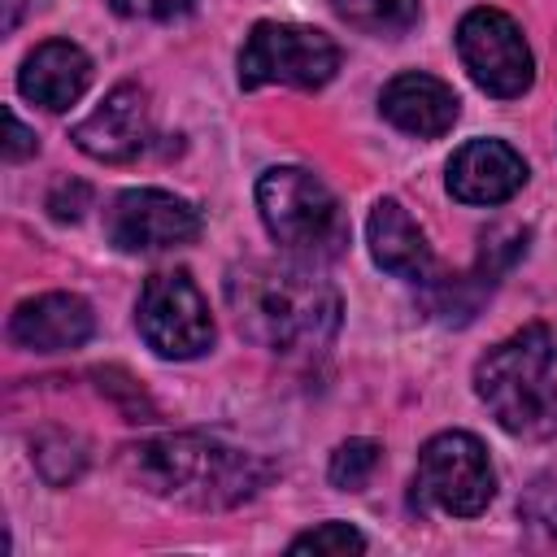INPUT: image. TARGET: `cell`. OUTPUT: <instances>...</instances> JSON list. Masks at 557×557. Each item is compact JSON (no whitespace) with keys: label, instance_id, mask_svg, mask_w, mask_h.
<instances>
[{"label":"cell","instance_id":"7c38bea8","mask_svg":"<svg viewBox=\"0 0 557 557\" xmlns=\"http://www.w3.org/2000/svg\"><path fill=\"white\" fill-rule=\"evenodd\" d=\"M527 161L505 139H470L448 161V191L461 205H505L522 191Z\"/></svg>","mask_w":557,"mask_h":557},{"label":"cell","instance_id":"3957f363","mask_svg":"<svg viewBox=\"0 0 557 557\" xmlns=\"http://www.w3.org/2000/svg\"><path fill=\"white\" fill-rule=\"evenodd\" d=\"M474 392L500 431L518 440L557 435V331L531 322L487 348L474 366Z\"/></svg>","mask_w":557,"mask_h":557},{"label":"cell","instance_id":"7a4b0ae2","mask_svg":"<svg viewBox=\"0 0 557 557\" xmlns=\"http://www.w3.org/2000/svg\"><path fill=\"white\" fill-rule=\"evenodd\" d=\"M117 466L139 492L187 509H235L252 500L270 479V466L257 453L196 431L126 444Z\"/></svg>","mask_w":557,"mask_h":557},{"label":"cell","instance_id":"9c48e42d","mask_svg":"<svg viewBox=\"0 0 557 557\" xmlns=\"http://www.w3.org/2000/svg\"><path fill=\"white\" fill-rule=\"evenodd\" d=\"M104 235L117 252H165L200 235V209L161 187H131L104 209Z\"/></svg>","mask_w":557,"mask_h":557},{"label":"cell","instance_id":"52a82bcc","mask_svg":"<svg viewBox=\"0 0 557 557\" xmlns=\"http://www.w3.org/2000/svg\"><path fill=\"white\" fill-rule=\"evenodd\" d=\"M144 344L165 361H191L213 348V313L187 270H161L144 283L135 305Z\"/></svg>","mask_w":557,"mask_h":557},{"label":"cell","instance_id":"6da1fadb","mask_svg":"<svg viewBox=\"0 0 557 557\" xmlns=\"http://www.w3.org/2000/svg\"><path fill=\"white\" fill-rule=\"evenodd\" d=\"M226 305L244 339L278 357H318L335 344L344 300L305 261H244L226 274Z\"/></svg>","mask_w":557,"mask_h":557},{"label":"cell","instance_id":"44dd1931","mask_svg":"<svg viewBox=\"0 0 557 557\" xmlns=\"http://www.w3.org/2000/svg\"><path fill=\"white\" fill-rule=\"evenodd\" d=\"M4 122H9V139H4V157L9 161H22V157H35V148H39V139H35V131H26L22 126V117L9 109L4 113Z\"/></svg>","mask_w":557,"mask_h":557},{"label":"cell","instance_id":"2e32d148","mask_svg":"<svg viewBox=\"0 0 557 557\" xmlns=\"http://www.w3.org/2000/svg\"><path fill=\"white\" fill-rule=\"evenodd\" d=\"M326 4L352 30L379 35V39H400L422 22V4L418 0H326Z\"/></svg>","mask_w":557,"mask_h":557},{"label":"cell","instance_id":"e0dca14e","mask_svg":"<svg viewBox=\"0 0 557 557\" xmlns=\"http://www.w3.org/2000/svg\"><path fill=\"white\" fill-rule=\"evenodd\" d=\"M383 461V448L374 440H344L335 453H331V466H326V479L339 487V492H361L374 470Z\"/></svg>","mask_w":557,"mask_h":557},{"label":"cell","instance_id":"4fadbf2b","mask_svg":"<svg viewBox=\"0 0 557 557\" xmlns=\"http://www.w3.org/2000/svg\"><path fill=\"white\" fill-rule=\"evenodd\" d=\"M379 113L405 135L440 139L444 131H453L461 100L444 78L422 74V70H405L379 91Z\"/></svg>","mask_w":557,"mask_h":557},{"label":"cell","instance_id":"30bf717a","mask_svg":"<svg viewBox=\"0 0 557 557\" xmlns=\"http://www.w3.org/2000/svg\"><path fill=\"white\" fill-rule=\"evenodd\" d=\"M152 135V109H148V91L139 83H117L74 131L70 139L78 144V152H87L91 161H135L148 148Z\"/></svg>","mask_w":557,"mask_h":557},{"label":"cell","instance_id":"ba28073f","mask_svg":"<svg viewBox=\"0 0 557 557\" xmlns=\"http://www.w3.org/2000/svg\"><path fill=\"white\" fill-rule=\"evenodd\" d=\"M457 57L466 74L496 100H513L535 83V57L522 26L500 9H470L457 22Z\"/></svg>","mask_w":557,"mask_h":557},{"label":"cell","instance_id":"8fae6325","mask_svg":"<svg viewBox=\"0 0 557 557\" xmlns=\"http://www.w3.org/2000/svg\"><path fill=\"white\" fill-rule=\"evenodd\" d=\"M96 331V313L74 292H44L13 309L9 339L26 352H70L83 348Z\"/></svg>","mask_w":557,"mask_h":557},{"label":"cell","instance_id":"5b68a950","mask_svg":"<svg viewBox=\"0 0 557 557\" xmlns=\"http://www.w3.org/2000/svg\"><path fill=\"white\" fill-rule=\"evenodd\" d=\"M492 496H496V470L479 435L440 431L422 444L413 470V505L448 518H474L492 505Z\"/></svg>","mask_w":557,"mask_h":557},{"label":"cell","instance_id":"277c9868","mask_svg":"<svg viewBox=\"0 0 557 557\" xmlns=\"http://www.w3.org/2000/svg\"><path fill=\"white\" fill-rule=\"evenodd\" d=\"M257 213L270 239L296 261H331L348 244V218L335 191L305 165H270L257 178Z\"/></svg>","mask_w":557,"mask_h":557},{"label":"cell","instance_id":"ac0fdd59","mask_svg":"<svg viewBox=\"0 0 557 557\" xmlns=\"http://www.w3.org/2000/svg\"><path fill=\"white\" fill-rule=\"evenodd\" d=\"M292 553H366V535L348 522H318L313 531L287 544Z\"/></svg>","mask_w":557,"mask_h":557},{"label":"cell","instance_id":"d6986e66","mask_svg":"<svg viewBox=\"0 0 557 557\" xmlns=\"http://www.w3.org/2000/svg\"><path fill=\"white\" fill-rule=\"evenodd\" d=\"M518 513H522V522H527V527L557 535V479H553V474L535 479V483L522 492Z\"/></svg>","mask_w":557,"mask_h":557},{"label":"cell","instance_id":"ffe728a7","mask_svg":"<svg viewBox=\"0 0 557 557\" xmlns=\"http://www.w3.org/2000/svg\"><path fill=\"white\" fill-rule=\"evenodd\" d=\"M196 0H109L113 13L135 17V22H174L183 13H191Z\"/></svg>","mask_w":557,"mask_h":557},{"label":"cell","instance_id":"9a60e30c","mask_svg":"<svg viewBox=\"0 0 557 557\" xmlns=\"http://www.w3.org/2000/svg\"><path fill=\"white\" fill-rule=\"evenodd\" d=\"M87 83H91V57L70 39H44L17 70V91L48 113L70 109L87 91Z\"/></svg>","mask_w":557,"mask_h":557},{"label":"cell","instance_id":"5bb4252c","mask_svg":"<svg viewBox=\"0 0 557 557\" xmlns=\"http://www.w3.org/2000/svg\"><path fill=\"white\" fill-rule=\"evenodd\" d=\"M366 244H370V257L379 270H387L405 283H431V270H435L431 244L400 200H392V196L374 200L370 222H366Z\"/></svg>","mask_w":557,"mask_h":557},{"label":"cell","instance_id":"8992f818","mask_svg":"<svg viewBox=\"0 0 557 557\" xmlns=\"http://www.w3.org/2000/svg\"><path fill=\"white\" fill-rule=\"evenodd\" d=\"M335 70H339L335 39L313 26H296V22H257L239 48V87L244 91H257L270 83L318 91L335 78Z\"/></svg>","mask_w":557,"mask_h":557}]
</instances>
